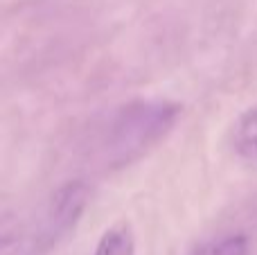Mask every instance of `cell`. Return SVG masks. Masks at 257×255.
Wrapping results in <instances>:
<instances>
[{
	"mask_svg": "<svg viewBox=\"0 0 257 255\" xmlns=\"http://www.w3.org/2000/svg\"><path fill=\"white\" fill-rule=\"evenodd\" d=\"M181 104L172 99H138L115 115L108 131V161L113 165H128L145 156L174 129Z\"/></svg>",
	"mask_w": 257,
	"mask_h": 255,
	"instance_id": "obj_1",
	"label": "cell"
},
{
	"mask_svg": "<svg viewBox=\"0 0 257 255\" xmlns=\"http://www.w3.org/2000/svg\"><path fill=\"white\" fill-rule=\"evenodd\" d=\"M90 199V188L84 181H68L52 194L48 208H45L43 221L34 237V251L43 253L57 246L66 235L77 228L81 215Z\"/></svg>",
	"mask_w": 257,
	"mask_h": 255,
	"instance_id": "obj_2",
	"label": "cell"
},
{
	"mask_svg": "<svg viewBox=\"0 0 257 255\" xmlns=\"http://www.w3.org/2000/svg\"><path fill=\"white\" fill-rule=\"evenodd\" d=\"M93 255H136V237L128 224H115L104 230Z\"/></svg>",
	"mask_w": 257,
	"mask_h": 255,
	"instance_id": "obj_3",
	"label": "cell"
},
{
	"mask_svg": "<svg viewBox=\"0 0 257 255\" xmlns=\"http://www.w3.org/2000/svg\"><path fill=\"white\" fill-rule=\"evenodd\" d=\"M237 147L244 156L257 158V106L244 111L237 122Z\"/></svg>",
	"mask_w": 257,
	"mask_h": 255,
	"instance_id": "obj_4",
	"label": "cell"
},
{
	"mask_svg": "<svg viewBox=\"0 0 257 255\" xmlns=\"http://www.w3.org/2000/svg\"><path fill=\"white\" fill-rule=\"evenodd\" d=\"M248 251H250L248 237L241 233H235L203 244L194 255H248Z\"/></svg>",
	"mask_w": 257,
	"mask_h": 255,
	"instance_id": "obj_5",
	"label": "cell"
}]
</instances>
